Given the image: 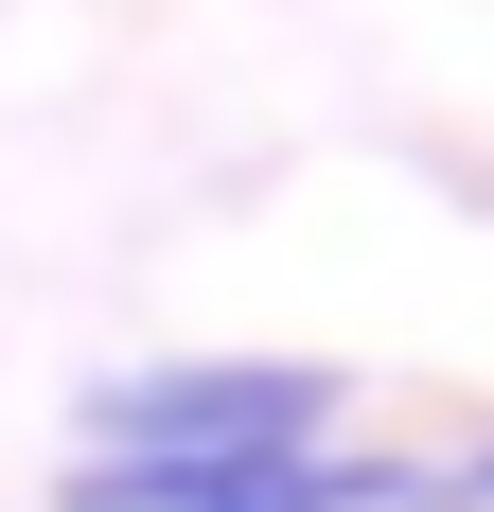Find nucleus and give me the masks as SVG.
<instances>
[{
	"label": "nucleus",
	"instance_id": "1",
	"mask_svg": "<svg viewBox=\"0 0 494 512\" xmlns=\"http://www.w3.org/2000/svg\"><path fill=\"white\" fill-rule=\"evenodd\" d=\"M318 442V371H124L89 389V460H265Z\"/></svg>",
	"mask_w": 494,
	"mask_h": 512
}]
</instances>
